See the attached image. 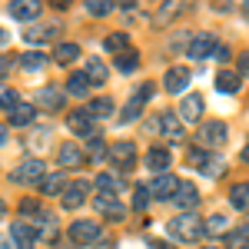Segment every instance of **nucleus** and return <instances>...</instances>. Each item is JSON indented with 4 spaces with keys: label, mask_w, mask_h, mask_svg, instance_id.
Listing matches in <instances>:
<instances>
[{
    "label": "nucleus",
    "mask_w": 249,
    "mask_h": 249,
    "mask_svg": "<svg viewBox=\"0 0 249 249\" xmlns=\"http://www.w3.org/2000/svg\"><path fill=\"white\" fill-rule=\"evenodd\" d=\"M203 232H206V223H199L196 213H179V216H173V219H170L173 243H196Z\"/></svg>",
    "instance_id": "nucleus-1"
},
{
    "label": "nucleus",
    "mask_w": 249,
    "mask_h": 249,
    "mask_svg": "<svg viewBox=\"0 0 249 249\" xmlns=\"http://www.w3.org/2000/svg\"><path fill=\"white\" fill-rule=\"evenodd\" d=\"M43 163L40 160H23L17 170L10 173V183H17V186H40L43 183Z\"/></svg>",
    "instance_id": "nucleus-2"
},
{
    "label": "nucleus",
    "mask_w": 249,
    "mask_h": 249,
    "mask_svg": "<svg viewBox=\"0 0 249 249\" xmlns=\"http://www.w3.org/2000/svg\"><path fill=\"white\" fill-rule=\"evenodd\" d=\"M226 140H230V126H226L223 120H206V123L199 126V146H203V150L223 146Z\"/></svg>",
    "instance_id": "nucleus-3"
},
{
    "label": "nucleus",
    "mask_w": 249,
    "mask_h": 249,
    "mask_svg": "<svg viewBox=\"0 0 249 249\" xmlns=\"http://www.w3.org/2000/svg\"><path fill=\"white\" fill-rule=\"evenodd\" d=\"M93 210L103 213L110 223H120V219H126V206L120 203V196H113V193H96L93 196Z\"/></svg>",
    "instance_id": "nucleus-4"
},
{
    "label": "nucleus",
    "mask_w": 249,
    "mask_h": 249,
    "mask_svg": "<svg viewBox=\"0 0 249 249\" xmlns=\"http://www.w3.org/2000/svg\"><path fill=\"white\" fill-rule=\"evenodd\" d=\"M110 160L116 163V170H120V173H130L136 166V143H130V140L113 143V146H110Z\"/></svg>",
    "instance_id": "nucleus-5"
},
{
    "label": "nucleus",
    "mask_w": 249,
    "mask_h": 249,
    "mask_svg": "<svg viewBox=\"0 0 249 249\" xmlns=\"http://www.w3.org/2000/svg\"><path fill=\"white\" fill-rule=\"evenodd\" d=\"M70 239L80 246H93V239H100V223L96 219H77L70 223Z\"/></svg>",
    "instance_id": "nucleus-6"
},
{
    "label": "nucleus",
    "mask_w": 249,
    "mask_h": 249,
    "mask_svg": "<svg viewBox=\"0 0 249 249\" xmlns=\"http://www.w3.org/2000/svg\"><path fill=\"white\" fill-rule=\"evenodd\" d=\"M67 130L73 136H87V140H90V136L96 133L90 110H70V113H67Z\"/></svg>",
    "instance_id": "nucleus-7"
},
{
    "label": "nucleus",
    "mask_w": 249,
    "mask_h": 249,
    "mask_svg": "<svg viewBox=\"0 0 249 249\" xmlns=\"http://www.w3.org/2000/svg\"><path fill=\"white\" fill-rule=\"evenodd\" d=\"M216 47H219V40L213 37V34H199V37L190 40L186 57H193V60H210L213 53H216Z\"/></svg>",
    "instance_id": "nucleus-8"
},
{
    "label": "nucleus",
    "mask_w": 249,
    "mask_h": 249,
    "mask_svg": "<svg viewBox=\"0 0 249 249\" xmlns=\"http://www.w3.org/2000/svg\"><path fill=\"white\" fill-rule=\"evenodd\" d=\"M37 103H40V110H63V103H67V87L47 83L37 93Z\"/></svg>",
    "instance_id": "nucleus-9"
},
{
    "label": "nucleus",
    "mask_w": 249,
    "mask_h": 249,
    "mask_svg": "<svg viewBox=\"0 0 249 249\" xmlns=\"http://www.w3.org/2000/svg\"><path fill=\"white\" fill-rule=\"evenodd\" d=\"M179 186H183V183H179L173 173H163V176H156L153 183H150V193H153V199H176Z\"/></svg>",
    "instance_id": "nucleus-10"
},
{
    "label": "nucleus",
    "mask_w": 249,
    "mask_h": 249,
    "mask_svg": "<svg viewBox=\"0 0 249 249\" xmlns=\"http://www.w3.org/2000/svg\"><path fill=\"white\" fill-rule=\"evenodd\" d=\"M203 107H206V103H203V96H199V93H186V96H183V103L176 107V113H179L183 123H199Z\"/></svg>",
    "instance_id": "nucleus-11"
},
{
    "label": "nucleus",
    "mask_w": 249,
    "mask_h": 249,
    "mask_svg": "<svg viewBox=\"0 0 249 249\" xmlns=\"http://www.w3.org/2000/svg\"><path fill=\"white\" fill-rule=\"evenodd\" d=\"M87 190H90V183H87V179H77V183H70V186H67V193L60 196L63 210H80V206L87 203Z\"/></svg>",
    "instance_id": "nucleus-12"
},
{
    "label": "nucleus",
    "mask_w": 249,
    "mask_h": 249,
    "mask_svg": "<svg viewBox=\"0 0 249 249\" xmlns=\"http://www.w3.org/2000/svg\"><path fill=\"white\" fill-rule=\"evenodd\" d=\"M7 236L14 239V246H17V249H34V246H37V243H40L37 230H34V226H27V223H14Z\"/></svg>",
    "instance_id": "nucleus-13"
},
{
    "label": "nucleus",
    "mask_w": 249,
    "mask_h": 249,
    "mask_svg": "<svg viewBox=\"0 0 249 249\" xmlns=\"http://www.w3.org/2000/svg\"><path fill=\"white\" fill-rule=\"evenodd\" d=\"M190 80H193V73L186 67H170L166 77H163V87H166L170 93H183V90L190 87Z\"/></svg>",
    "instance_id": "nucleus-14"
},
{
    "label": "nucleus",
    "mask_w": 249,
    "mask_h": 249,
    "mask_svg": "<svg viewBox=\"0 0 249 249\" xmlns=\"http://www.w3.org/2000/svg\"><path fill=\"white\" fill-rule=\"evenodd\" d=\"M57 160H60V166H63V170H77V166L87 163V153L80 150L77 143H63V146H60V153H57Z\"/></svg>",
    "instance_id": "nucleus-15"
},
{
    "label": "nucleus",
    "mask_w": 249,
    "mask_h": 249,
    "mask_svg": "<svg viewBox=\"0 0 249 249\" xmlns=\"http://www.w3.org/2000/svg\"><path fill=\"white\" fill-rule=\"evenodd\" d=\"M40 7H43L40 0H14L7 10H10V17H14V20H23V23H27V20H37L40 17Z\"/></svg>",
    "instance_id": "nucleus-16"
},
{
    "label": "nucleus",
    "mask_w": 249,
    "mask_h": 249,
    "mask_svg": "<svg viewBox=\"0 0 249 249\" xmlns=\"http://www.w3.org/2000/svg\"><path fill=\"white\" fill-rule=\"evenodd\" d=\"M160 123H163V136L166 140H183V120H179V113L176 110H163L160 113Z\"/></svg>",
    "instance_id": "nucleus-17"
},
{
    "label": "nucleus",
    "mask_w": 249,
    "mask_h": 249,
    "mask_svg": "<svg viewBox=\"0 0 249 249\" xmlns=\"http://www.w3.org/2000/svg\"><path fill=\"white\" fill-rule=\"evenodd\" d=\"M173 203H176V206H179V210H183V213H193V210H196V206H199V190H196L193 183H183V186H179V193H176V199H173Z\"/></svg>",
    "instance_id": "nucleus-18"
},
{
    "label": "nucleus",
    "mask_w": 249,
    "mask_h": 249,
    "mask_svg": "<svg viewBox=\"0 0 249 249\" xmlns=\"http://www.w3.org/2000/svg\"><path fill=\"white\" fill-rule=\"evenodd\" d=\"M239 87H243L239 70H219L216 73V90L219 93H239Z\"/></svg>",
    "instance_id": "nucleus-19"
},
{
    "label": "nucleus",
    "mask_w": 249,
    "mask_h": 249,
    "mask_svg": "<svg viewBox=\"0 0 249 249\" xmlns=\"http://www.w3.org/2000/svg\"><path fill=\"white\" fill-rule=\"evenodd\" d=\"M67 186H70V183H67V176H63V173H47V176H43V183H40V193H43V196H63Z\"/></svg>",
    "instance_id": "nucleus-20"
},
{
    "label": "nucleus",
    "mask_w": 249,
    "mask_h": 249,
    "mask_svg": "<svg viewBox=\"0 0 249 249\" xmlns=\"http://www.w3.org/2000/svg\"><path fill=\"white\" fill-rule=\"evenodd\" d=\"M146 166H150L153 173H160V176H163V173H166V166H170V150H163V146H153V150L146 153Z\"/></svg>",
    "instance_id": "nucleus-21"
},
{
    "label": "nucleus",
    "mask_w": 249,
    "mask_h": 249,
    "mask_svg": "<svg viewBox=\"0 0 249 249\" xmlns=\"http://www.w3.org/2000/svg\"><path fill=\"white\" fill-rule=\"evenodd\" d=\"M34 116H37V107H34V103H20L14 113H7V123H14V126H27V123H34Z\"/></svg>",
    "instance_id": "nucleus-22"
},
{
    "label": "nucleus",
    "mask_w": 249,
    "mask_h": 249,
    "mask_svg": "<svg viewBox=\"0 0 249 249\" xmlns=\"http://www.w3.org/2000/svg\"><path fill=\"white\" fill-rule=\"evenodd\" d=\"M34 230H37L40 239H57V223H53L50 213H40L37 219H34Z\"/></svg>",
    "instance_id": "nucleus-23"
},
{
    "label": "nucleus",
    "mask_w": 249,
    "mask_h": 249,
    "mask_svg": "<svg viewBox=\"0 0 249 249\" xmlns=\"http://www.w3.org/2000/svg\"><path fill=\"white\" fill-rule=\"evenodd\" d=\"M93 186L100 193H113V196H116V193L123 190V179H120L116 173H100V176L93 179Z\"/></svg>",
    "instance_id": "nucleus-24"
},
{
    "label": "nucleus",
    "mask_w": 249,
    "mask_h": 249,
    "mask_svg": "<svg viewBox=\"0 0 249 249\" xmlns=\"http://www.w3.org/2000/svg\"><path fill=\"white\" fill-rule=\"evenodd\" d=\"M67 93L70 96H87L90 93V77H87V73H70V77H67Z\"/></svg>",
    "instance_id": "nucleus-25"
},
{
    "label": "nucleus",
    "mask_w": 249,
    "mask_h": 249,
    "mask_svg": "<svg viewBox=\"0 0 249 249\" xmlns=\"http://www.w3.org/2000/svg\"><path fill=\"white\" fill-rule=\"evenodd\" d=\"M83 73L90 77V83H107V77H110V73H107V63H103L100 57L87 60V70H83Z\"/></svg>",
    "instance_id": "nucleus-26"
},
{
    "label": "nucleus",
    "mask_w": 249,
    "mask_h": 249,
    "mask_svg": "<svg viewBox=\"0 0 249 249\" xmlns=\"http://www.w3.org/2000/svg\"><path fill=\"white\" fill-rule=\"evenodd\" d=\"M87 110H90L93 120H107V116H113V100H110V96H96Z\"/></svg>",
    "instance_id": "nucleus-27"
},
{
    "label": "nucleus",
    "mask_w": 249,
    "mask_h": 249,
    "mask_svg": "<svg viewBox=\"0 0 249 249\" xmlns=\"http://www.w3.org/2000/svg\"><path fill=\"white\" fill-rule=\"evenodd\" d=\"M230 203H232V210H249V183H236L232 186Z\"/></svg>",
    "instance_id": "nucleus-28"
},
{
    "label": "nucleus",
    "mask_w": 249,
    "mask_h": 249,
    "mask_svg": "<svg viewBox=\"0 0 249 249\" xmlns=\"http://www.w3.org/2000/svg\"><path fill=\"white\" fill-rule=\"evenodd\" d=\"M77 57H80V47H77V43H60L57 50H53V60L63 63V67H67V63H73Z\"/></svg>",
    "instance_id": "nucleus-29"
},
{
    "label": "nucleus",
    "mask_w": 249,
    "mask_h": 249,
    "mask_svg": "<svg viewBox=\"0 0 249 249\" xmlns=\"http://www.w3.org/2000/svg\"><path fill=\"white\" fill-rule=\"evenodd\" d=\"M186 160H190V166H196V170H203V173H206V166L213 163L210 150H203V146H193L190 153H186Z\"/></svg>",
    "instance_id": "nucleus-30"
},
{
    "label": "nucleus",
    "mask_w": 249,
    "mask_h": 249,
    "mask_svg": "<svg viewBox=\"0 0 249 249\" xmlns=\"http://www.w3.org/2000/svg\"><path fill=\"white\" fill-rule=\"evenodd\" d=\"M246 243H249V226L226 232V249H246Z\"/></svg>",
    "instance_id": "nucleus-31"
},
{
    "label": "nucleus",
    "mask_w": 249,
    "mask_h": 249,
    "mask_svg": "<svg viewBox=\"0 0 249 249\" xmlns=\"http://www.w3.org/2000/svg\"><path fill=\"white\" fill-rule=\"evenodd\" d=\"M57 23H50V27H43V30H27V34H23V37L30 40V43H47V40H53L57 37Z\"/></svg>",
    "instance_id": "nucleus-32"
},
{
    "label": "nucleus",
    "mask_w": 249,
    "mask_h": 249,
    "mask_svg": "<svg viewBox=\"0 0 249 249\" xmlns=\"http://www.w3.org/2000/svg\"><path fill=\"white\" fill-rule=\"evenodd\" d=\"M136 67H140L136 50H126V53H120V57H116V70H120V73H133Z\"/></svg>",
    "instance_id": "nucleus-33"
},
{
    "label": "nucleus",
    "mask_w": 249,
    "mask_h": 249,
    "mask_svg": "<svg viewBox=\"0 0 249 249\" xmlns=\"http://www.w3.org/2000/svg\"><path fill=\"white\" fill-rule=\"evenodd\" d=\"M47 63V57L40 53V50H27V53H20V67L23 70H40Z\"/></svg>",
    "instance_id": "nucleus-34"
},
{
    "label": "nucleus",
    "mask_w": 249,
    "mask_h": 249,
    "mask_svg": "<svg viewBox=\"0 0 249 249\" xmlns=\"http://www.w3.org/2000/svg\"><path fill=\"white\" fill-rule=\"evenodd\" d=\"M113 10H116L113 0H90V3H87V14H90V17H107V14H113Z\"/></svg>",
    "instance_id": "nucleus-35"
},
{
    "label": "nucleus",
    "mask_w": 249,
    "mask_h": 249,
    "mask_svg": "<svg viewBox=\"0 0 249 249\" xmlns=\"http://www.w3.org/2000/svg\"><path fill=\"white\" fill-rule=\"evenodd\" d=\"M107 50H113L116 57L126 53V50H130V37H126V34H110V37H107Z\"/></svg>",
    "instance_id": "nucleus-36"
},
{
    "label": "nucleus",
    "mask_w": 249,
    "mask_h": 249,
    "mask_svg": "<svg viewBox=\"0 0 249 249\" xmlns=\"http://www.w3.org/2000/svg\"><path fill=\"white\" fill-rule=\"evenodd\" d=\"M150 199H153L150 186H136V190H133V210H136V213H143L146 206H150Z\"/></svg>",
    "instance_id": "nucleus-37"
},
{
    "label": "nucleus",
    "mask_w": 249,
    "mask_h": 249,
    "mask_svg": "<svg viewBox=\"0 0 249 249\" xmlns=\"http://www.w3.org/2000/svg\"><path fill=\"white\" fill-rule=\"evenodd\" d=\"M140 110H143V100H130V103H126V107H123V113H120V123H133L136 116H140Z\"/></svg>",
    "instance_id": "nucleus-38"
},
{
    "label": "nucleus",
    "mask_w": 249,
    "mask_h": 249,
    "mask_svg": "<svg viewBox=\"0 0 249 249\" xmlns=\"http://www.w3.org/2000/svg\"><path fill=\"white\" fill-rule=\"evenodd\" d=\"M0 107H3V113H14V110H17V107H20L17 93H14L10 87H3V90H0Z\"/></svg>",
    "instance_id": "nucleus-39"
},
{
    "label": "nucleus",
    "mask_w": 249,
    "mask_h": 249,
    "mask_svg": "<svg viewBox=\"0 0 249 249\" xmlns=\"http://www.w3.org/2000/svg\"><path fill=\"white\" fill-rule=\"evenodd\" d=\"M226 230H230V223H226L223 213H216V216L206 219V232H213V236H219V232H226Z\"/></svg>",
    "instance_id": "nucleus-40"
},
{
    "label": "nucleus",
    "mask_w": 249,
    "mask_h": 249,
    "mask_svg": "<svg viewBox=\"0 0 249 249\" xmlns=\"http://www.w3.org/2000/svg\"><path fill=\"white\" fill-rule=\"evenodd\" d=\"M103 153H107V150H103V140H100V133H93L90 136V156H93V160H103Z\"/></svg>",
    "instance_id": "nucleus-41"
},
{
    "label": "nucleus",
    "mask_w": 249,
    "mask_h": 249,
    "mask_svg": "<svg viewBox=\"0 0 249 249\" xmlns=\"http://www.w3.org/2000/svg\"><path fill=\"white\" fill-rule=\"evenodd\" d=\"M20 213H37V216H40L43 210H40L37 199H20Z\"/></svg>",
    "instance_id": "nucleus-42"
},
{
    "label": "nucleus",
    "mask_w": 249,
    "mask_h": 249,
    "mask_svg": "<svg viewBox=\"0 0 249 249\" xmlns=\"http://www.w3.org/2000/svg\"><path fill=\"white\" fill-rule=\"evenodd\" d=\"M236 67H239V77H249V50H246V53H239Z\"/></svg>",
    "instance_id": "nucleus-43"
},
{
    "label": "nucleus",
    "mask_w": 249,
    "mask_h": 249,
    "mask_svg": "<svg viewBox=\"0 0 249 249\" xmlns=\"http://www.w3.org/2000/svg\"><path fill=\"white\" fill-rule=\"evenodd\" d=\"M219 173H223V160H219V156H213V163L206 166V176H219Z\"/></svg>",
    "instance_id": "nucleus-44"
},
{
    "label": "nucleus",
    "mask_w": 249,
    "mask_h": 249,
    "mask_svg": "<svg viewBox=\"0 0 249 249\" xmlns=\"http://www.w3.org/2000/svg\"><path fill=\"white\" fill-rule=\"evenodd\" d=\"M150 96H153V83H143V87L136 90V100H143V103H146Z\"/></svg>",
    "instance_id": "nucleus-45"
},
{
    "label": "nucleus",
    "mask_w": 249,
    "mask_h": 249,
    "mask_svg": "<svg viewBox=\"0 0 249 249\" xmlns=\"http://www.w3.org/2000/svg\"><path fill=\"white\" fill-rule=\"evenodd\" d=\"M213 60H223V63H226V60H230V47H226V43H219V47H216V53H213Z\"/></svg>",
    "instance_id": "nucleus-46"
},
{
    "label": "nucleus",
    "mask_w": 249,
    "mask_h": 249,
    "mask_svg": "<svg viewBox=\"0 0 249 249\" xmlns=\"http://www.w3.org/2000/svg\"><path fill=\"white\" fill-rule=\"evenodd\" d=\"M239 160H243V163H246V166H249V143H246V146H243V150H239Z\"/></svg>",
    "instance_id": "nucleus-47"
},
{
    "label": "nucleus",
    "mask_w": 249,
    "mask_h": 249,
    "mask_svg": "<svg viewBox=\"0 0 249 249\" xmlns=\"http://www.w3.org/2000/svg\"><path fill=\"white\" fill-rule=\"evenodd\" d=\"M0 249H17V246H14V239L7 236V239H3V246H0Z\"/></svg>",
    "instance_id": "nucleus-48"
},
{
    "label": "nucleus",
    "mask_w": 249,
    "mask_h": 249,
    "mask_svg": "<svg viewBox=\"0 0 249 249\" xmlns=\"http://www.w3.org/2000/svg\"><path fill=\"white\" fill-rule=\"evenodd\" d=\"M243 14H246V20H249V3H243Z\"/></svg>",
    "instance_id": "nucleus-49"
},
{
    "label": "nucleus",
    "mask_w": 249,
    "mask_h": 249,
    "mask_svg": "<svg viewBox=\"0 0 249 249\" xmlns=\"http://www.w3.org/2000/svg\"><path fill=\"white\" fill-rule=\"evenodd\" d=\"M206 249H216V246H206Z\"/></svg>",
    "instance_id": "nucleus-50"
}]
</instances>
